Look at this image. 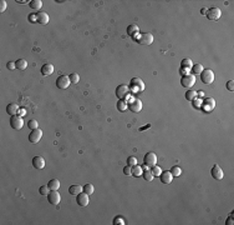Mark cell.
Segmentation results:
<instances>
[{"instance_id": "6da1fadb", "label": "cell", "mask_w": 234, "mask_h": 225, "mask_svg": "<svg viewBox=\"0 0 234 225\" xmlns=\"http://www.w3.org/2000/svg\"><path fill=\"white\" fill-rule=\"evenodd\" d=\"M201 80L204 84H212L214 81V73L210 69H205L201 73Z\"/></svg>"}, {"instance_id": "7a4b0ae2", "label": "cell", "mask_w": 234, "mask_h": 225, "mask_svg": "<svg viewBox=\"0 0 234 225\" xmlns=\"http://www.w3.org/2000/svg\"><path fill=\"white\" fill-rule=\"evenodd\" d=\"M10 125L14 130H20L24 126V120L20 115H13L10 118Z\"/></svg>"}, {"instance_id": "3957f363", "label": "cell", "mask_w": 234, "mask_h": 225, "mask_svg": "<svg viewBox=\"0 0 234 225\" xmlns=\"http://www.w3.org/2000/svg\"><path fill=\"white\" fill-rule=\"evenodd\" d=\"M181 84H182V86H184V88H192L194 84H196V76L193 75V74H187V75H184L183 78H182V80H181Z\"/></svg>"}, {"instance_id": "277c9868", "label": "cell", "mask_w": 234, "mask_h": 225, "mask_svg": "<svg viewBox=\"0 0 234 225\" xmlns=\"http://www.w3.org/2000/svg\"><path fill=\"white\" fill-rule=\"evenodd\" d=\"M205 15H207V18L209 20H212V22H217V20L222 16V11L219 8H210V9L207 10V14H205Z\"/></svg>"}, {"instance_id": "5b68a950", "label": "cell", "mask_w": 234, "mask_h": 225, "mask_svg": "<svg viewBox=\"0 0 234 225\" xmlns=\"http://www.w3.org/2000/svg\"><path fill=\"white\" fill-rule=\"evenodd\" d=\"M70 84H71V81H70V78L66 75H60L56 79V86L59 89H67Z\"/></svg>"}, {"instance_id": "8992f818", "label": "cell", "mask_w": 234, "mask_h": 225, "mask_svg": "<svg viewBox=\"0 0 234 225\" xmlns=\"http://www.w3.org/2000/svg\"><path fill=\"white\" fill-rule=\"evenodd\" d=\"M47 200L50 204H52V205H58V204L61 201V195L58 190H51L47 194Z\"/></svg>"}, {"instance_id": "52a82bcc", "label": "cell", "mask_w": 234, "mask_h": 225, "mask_svg": "<svg viewBox=\"0 0 234 225\" xmlns=\"http://www.w3.org/2000/svg\"><path fill=\"white\" fill-rule=\"evenodd\" d=\"M42 138V130L41 129H34L30 134H29V142L32 144H38L40 142V139Z\"/></svg>"}, {"instance_id": "ba28073f", "label": "cell", "mask_w": 234, "mask_h": 225, "mask_svg": "<svg viewBox=\"0 0 234 225\" xmlns=\"http://www.w3.org/2000/svg\"><path fill=\"white\" fill-rule=\"evenodd\" d=\"M143 163L147 166H151V168L157 164V155H156L154 153H147L143 158Z\"/></svg>"}, {"instance_id": "9c48e42d", "label": "cell", "mask_w": 234, "mask_h": 225, "mask_svg": "<svg viewBox=\"0 0 234 225\" xmlns=\"http://www.w3.org/2000/svg\"><path fill=\"white\" fill-rule=\"evenodd\" d=\"M138 43L142 45H151L153 43V35L151 33H143L138 38Z\"/></svg>"}, {"instance_id": "30bf717a", "label": "cell", "mask_w": 234, "mask_h": 225, "mask_svg": "<svg viewBox=\"0 0 234 225\" xmlns=\"http://www.w3.org/2000/svg\"><path fill=\"white\" fill-rule=\"evenodd\" d=\"M128 91H130V88L125 85V84H121V85H118L116 88V95L118 99H125L127 94H128Z\"/></svg>"}, {"instance_id": "8fae6325", "label": "cell", "mask_w": 234, "mask_h": 225, "mask_svg": "<svg viewBox=\"0 0 234 225\" xmlns=\"http://www.w3.org/2000/svg\"><path fill=\"white\" fill-rule=\"evenodd\" d=\"M210 173H212V177H213L216 180H222L223 177H224L222 168L219 166L218 164H214V165H213V168H212V171H210Z\"/></svg>"}, {"instance_id": "7c38bea8", "label": "cell", "mask_w": 234, "mask_h": 225, "mask_svg": "<svg viewBox=\"0 0 234 225\" xmlns=\"http://www.w3.org/2000/svg\"><path fill=\"white\" fill-rule=\"evenodd\" d=\"M76 203L79 204L80 206H87L89 205V194L86 193H80L79 195H76Z\"/></svg>"}, {"instance_id": "4fadbf2b", "label": "cell", "mask_w": 234, "mask_h": 225, "mask_svg": "<svg viewBox=\"0 0 234 225\" xmlns=\"http://www.w3.org/2000/svg\"><path fill=\"white\" fill-rule=\"evenodd\" d=\"M35 18H36V23L41 24V25H46L49 23V20H50V18H49V15L46 13L44 11H39L35 14Z\"/></svg>"}, {"instance_id": "5bb4252c", "label": "cell", "mask_w": 234, "mask_h": 225, "mask_svg": "<svg viewBox=\"0 0 234 225\" xmlns=\"http://www.w3.org/2000/svg\"><path fill=\"white\" fill-rule=\"evenodd\" d=\"M131 86H132V89H133L134 91H142V90L145 89V84H143L142 79H140V78H133V79L131 80Z\"/></svg>"}, {"instance_id": "9a60e30c", "label": "cell", "mask_w": 234, "mask_h": 225, "mask_svg": "<svg viewBox=\"0 0 234 225\" xmlns=\"http://www.w3.org/2000/svg\"><path fill=\"white\" fill-rule=\"evenodd\" d=\"M128 109L132 111V113H140L142 110V101L140 99H136V100H132L130 104H128Z\"/></svg>"}, {"instance_id": "2e32d148", "label": "cell", "mask_w": 234, "mask_h": 225, "mask_svg": "<svg viewBox=\"0 0 234 225\" xmlns=\"http://www.w3.org/2000/svg\"><path fill=\"white\" fill-rule=\"evenodd\" d=\"M32 165L35 169H38V170H41V169L45 168V159L42 156H34L32 159Z\"/></svg>"}, {"instance_id": "e0dca14e", "label": "cell", "mask_w": 234, "mask_h": 225, "mask_svg": "<svg viewBox=\"0 0 234 225\" xmlns=\"http://www.w3.org/2000/svg\"><path fill=\"white\" fill-rule=\"evenodd\" d=\"M159 179H161V183H163V184H171L173 180V175L171 171H162L159 175Z\"/></svg>"}, {"instance_id": "ac0fdd59", "label": "cell", "mask_w": 234, "mask_h": 225, "mask_svg": "<svg viewBox=\"0 0 234 225\" xmlns=\"http://www.w3.org/2000/svg\"><path fill=\"white\" fill-rule=\"evenodd\" d=\"M54 73V65L52 64H50V63H46V64H44L42 65V68H41V74L42 75H51Z\"/></svg>"}, {"instance_id": "d6986e66", "label": "cell", "mask_w": 234, "mask_h": 225, "mask_svg": "<svg viewBox=\"0 0 234 225\" xmlns=\"http://www.w3.org/2000/svg\"><path fill=\"white\" fill-rule=\"evenodd\" d=\"M18 111H19V107H18V104H15V103H10L8 107H6V113H8L9 115H18Z\"/></svg>"}, {"instance_id": "ffe728a7", "label": "cell", "mask_w": 234, "mask_h": 225, "mask_svg": "<svg viewBox=\"0 0 234 225\" xmlns=\"http://www.w3.org/2000/svg\"><path fill=\"white\" fill-rule=\"evenodd\" d=\"M203 105H204V109L207 110V111H209V110H213L214 109L216 101H214V99H212V98H207V99L204 100Z\"/></svg>"}, {"instance_id": "44dd1931", "label": "cell", "mask_w": 234, "mask_h": 225, "mask_svg": "<svg viewBox=\"0 0 234 225\" xmlns=\"http://www.w3.org/2000/svg\"><path fill=\"white\" fill-rule=\"evenodd\" d=\"M82 191H83V186L81 185H71L69 188V193L71 195H79Z\"/></svg>"}, {"instance_id": "7402d4cb", "label": "cell", "mask_w": 234, "mask_h": 225, "mask_svg": "<svg viewBox=\"0 0 234 225\" xmlns=\"http://www.w3.org/2000/svg\"><path fill=\"white\" fill-rule=\"evenodd\" d=\"M142 177H143V179H145L146 181L151 183V181L153 180V178H154V175L152 174V171H151V170H148V169H145L143 173H142Z\"/></svg>"}, {"instance_id": "603a6c76", "label": "cell", "mask_w": 234, "mask_h": 225, "mask_svg": "<svg viewBox=\"0 0 234 225\" xmlns=\"http://www.w3.org/2000/svg\"><path fill=\"white\" fill-rule=\"evenodd\" d=\"M49 188H50V190H59L60 188V181L58 179H51L49 181Z\"/></svg>"}, {"instance_id": "cb8c5ba5", "label": "cell", "mask_w": 234, "mask_h": 225, "mask_svg": "<svg viewBox=\"0 0 234 225\" xmlns=\"http://www.w3.org/2000/svg\"><path fill=\"white\" fill-rule=\"evenodd\" d=\"M29 6L32 10H39L42 6V1L41 0H31V1L29 3Z\"/></svg>"}, {"instance_id": "d4e9b609", "label": "cell", "mask_w": 234, "mask_h": 225, "mask_svg": "<svg viewBox=\"0 0 234 225\" xmlns=\"http://www.w3.org/2000/svg\"><path fill=\"white\" fill-rule=\"evenodd\" d=\"M142 173H143V169H142V166H140V165H134V166H132V175L133 177H141L142 175Z\"/></svg>"}, {"instance_id": "484cf974", "label": "cell", "mask_w": 234, "mask_h": 225, "mask_svg": "<svg viewBox=\"0 0 234 225\" xmlns=\"http://www.w3.org/2000/svg\"><path fill=\"white\" fill-rule=\"evenodd\" d=\"M138 31H140V29H138V26L136 24H131V25L127 26V34H128V35H134V34H137Z\"/></svg>"}, {"instance_id": "4316f807", "label": "cell", "mask_w": 234, "mask_h": 225, "mask_svg": "<svg viewBox=\"0 0 234 225\" xmlns=\"http://www.w3.org/2000/svg\"><path fill=\"white\" fill-rule=\"evenodd\" d=\"M197 98H198V93H197V91H194V90H188L186 93V99L187 100L193 101L194 99H197Z\"/></svg>"}, {"instance_id": "83f0119b", "label": "cell", "mask_w": 234, "mask_h": 225, "mask_svg": "<svg viewBox=\"0 0 234 225\" xmlns=\"http://www.w3.org/2000/svg\"><path fill=\"white\" fill-rule=\"evenodd\" d=\"M15 64L19 70H25L27 68V61L25 59H19L18 61H15Z\"/></svg>"}, {"instance_id": "f1b7e54d", "label": "cell", "mask_w": 234, "mask_h": 225, "mask_svg": "<svg viewBox=\"0 0 234 225\" xmlns=\"http://www.w3.org/2000/svg\"><path fill=\"white\" fill-rule=\"evenodd\" d=\"M127 108H128V105H127V101H125L123 99H120L117 101V109L120 111H125V110H127Z\"/></svg>"}, {"instance_id": "f546056e", "label": "cell", "mask_w": 234, "mask_h": 225, "mask_svg": "<svg viewBox=\"0 0 234 225\" xmlns=\"http://www.w3.org/2000/svg\"><path fill=\"white\" fill-rule=\"evenodd\" d=\"M94 191H95V188H94V185H92V184H90V183H87V184L83 185V193L91 195V194H94Z\"/></svg>"}, {"instance_id": "4dcf8cb0", "label": "cell", "mask_w": 234, "mask_h": 225, "mask_svg": "<svg viewBox=\"0 0 234 225\" xmlns=\"http://www.w3.org/2000/svg\"><path fill=\"white\" fill-rule=\"evenodd\" d=\"M203 70H204V68H203L202 64H199V63H197V64H193V66H192V72H193L194 74H201Z\"/></svg>"}, {"instance_id": "1f68e13d", "label": "cell", "mask_w": 234, "mask_h": 225, "mask_svg": "<svg viewBox=\"0 0 234 225\" xmlns=\"http://www.w3.org/2000/svg\"><path fill=\"white\" fill-rule=\"evenodd\" d=\"M169 171H171L172 173V175H173V177H179V175L182 174V169L179 168V166H177V165H174L172 169H171V170H169Z\"/></svg>"}, {"instance_id": "d6a6232c", "label": "cell", "mask_w": 234, "mask_h": 225, "mask_svg": "<svg viewBox=\"0 0 234 225\" xmlns=\"http://www.w3.org/2000/svg\"><path fill=\"white\" fill-rule=\"evenodd\" d=\"M39 193H40L41 195L47 196V194L50 193V188H49V185H42V186H40V189H39Z\"/></svg>"}, {"instance_id": "836d02e7", "label": "cell", "mask_w": 234, "mask_h": 225, "mask_svg": "<svg viewBox=\"0 0 234 225\" xmlns=\"http://www.w3.org/2000/svg\"><path fill=\"white\" fill-rule=\"evenodd\" d=\"M70 81H71L72 84H77L80 81V76H79V74H76V73H72V74H70Z\"/></svg>"}, {"instance_id": "e575fe53", "label": "cell", "mask_w": 234, "mask_h": 225, "mask_svg": "<svg viewBox=\"0 0 234 225\" xmlns=\"http://www.w3.org/2000/svg\"><path fill=\"white\" fill-rule=\"evenodd\" d=\"M193 64H192V60L190 59H183L182 60V68H186V69H189L192 68Z\"/></svg>"}, {"instance_id": "d590c367", "label": "cell", "mask_w": 234, "mask_h": 225, "mask_svg": "<svg viewBox=\"0 0 234 225\" xmlns=\"http://www.w3.org/2000/svg\"><path fill=\"white\" fill-rule=\"evenodd\" d=\"M27 126L31 129V130H34V129H38L39 128V123L36 121V120H34V119H31V120L27 123Z\"/></svg>"}, {"instance_id": "8d00e7d4", "label": "cell", "mask_w": 234, "mask_h": 225, "mask_svg": "<svg viewBox=\"0 0 234 225\" xmlns=\"http://www.w3.org/2000/svg\"><path fill=\"white\" fill-rule=\"evenodd\" d=\"M152 174L154 175V177H159L161 175V173H162V170H161V168L159 166H157V165H154V166H152Z\"/></svg>"}, {"instance_id": "74e56055", "label": "cell", "mask_w": 234, "mask_h": 225, "mask_svg": "<svg viewBox=\"0 0 234 225\" xmlns=\"http://www.w3.org/2000/svg\"><path fill=\"white\" fill-rule=\"evenodd\" d=\"M127 165H130V166H134V165H137V159L134 158V156H130V158H127Z\"/></svg>"}, {"instance_id": "f35d334b", "label": "cell", "mask_w": 234, "mask_h": 225, "mask_svg": "<svg viewBox=\"0 0 234 225\" xmlns=\"http://www.w3.org/2000/svg\"><path fill=\"white\" fill-rule=\"evenodd\" d=\"M123 174L125 175H132V168L130 165H126L123 168Z\"/></svg>"}, {"instance_id": "ab89813d", "label": "cell", "mask_w": 234, "mask_h": 225, "mask_svg": "<svg viewBox=\"0 0 234 225\" xmlns=\"http://www.w3.org/2000/svg\"><path fill=\"white\" fill-rule=\"evenodd\" d=\"M6 6H8L6 1L5 0H1V1H0V13H4L6 10Z\"/></svg>"}, {"instance_id": "60d3db41", "label": "cell", "mask_w": 234, "mask_h": 225, "mask_svg": "<svg viewBox=\"0 0 234 225\" xmlns=\"http://www.w3.org/2000/svg\"><path fill=\"white\" fill-rule=\"evenodd\" d=\"M6 68H8L9 70H14V69H16V64H15V61H9L8 64H6Z\"/></svg>"}, {"instance_id": "b9f144b4", "label": "cell", "mask_w": 234, "mask_h": 225, "mask_svg": "<svg viewBox=\"0 0 234 225\" xmlns=\"http://www.w3.org/2000/svg\"><path fill=\"white\" fill-rule=\"evenodd\" d=\"M227 89H228L229 91H233L234 90V81L233 80H229L228 83H227Z\"/></svg>"}, {"instance_id": "7bdbcfd3", "label": "cell", "mask_w": 234, "mask_h": 225, "mask_svg": "<svg viewBox=\"0 0 234 225\" xmlns=\"http://www.w3.org/2000/svg\"><path fill=\"white\" fill-rule=\"evenodd\" d=\"M113 224H120V225H125V220L122 218H115V220H113Z\"/></svg>"}, {"instance_id": "ee69618b", "label": "cell", "mask_w": 234, "mask_h": 225, "mask_svg": "<svg viewBox=\"0 0 234 225\" xmlns=\"http://www.w3.org/2000/svg\"><path fill=\"white\" fill-rule=\"evenodd\" d=\"M232 216H233V214L228 218V219H227V224H228V225H233V224H234V223H233V218H232Z\"/></svg>"}, {"instance_id": "f6af8a7d", "label": "cell", "mask_w": 234, "mask_h": 225, "mask_svg": "<svg viewBox=\"0 0 234 225\" xmlns=\"http://www.w3.org/2000/svg\"><path fill=\"white\" fill-rule=\"evenodd\" d=\"M201 14H202V15H205V14H207V9L203 8V9L201 10Z\"/></svg>"}, {"instance_id": "bcb514c9", "label": "cell", "mask_w": 234, "mask_h": 225, "mask_svg": "<svg viewBox=\"0 0 234 225\" xmlns=\"http://www.w3.org/2000/svg\"><path fill=\"white\" fill-rule=\"evenodd\" d=\"M198 95H199V96H203V91H202V90L198 91Z\"/></svg>"}, {"instance_id": "7dc6e473", "label": "cell", "mask_w": 234, "mask_h": 225, "mask_svg": "<svg viewBox=\"0 0 234 225\" xmlns=\"http://www.w3.org/2000/svg\"><path fill=\"white\" fill-rule=\"evenodd\" d=\"M20 115H25V110H21L20 111Z\"/></svg>"}]
</instances>
